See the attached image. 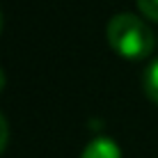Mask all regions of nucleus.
Returning a JSON list of instances; mask_svg holds the SVG:
<instances>
[{
    "label": "nucleus",
    "instance_id": "nucleus-1",
    "mask_svg": "<svg viewBox=\"0 0 158 158\" xmlns=\"http://www.w3.org/2000/svg\"><path fill=\"white\" fill-rule=\"evenodd\" d=\"M108 41L124 57L142 60L154 48V32L135 14H115L108 23Z\"/></svg>",
    "mask_w": 158,
    "mask_h": 158
},
{
    "label": "nucleus",
    "instance_id": "nucleus-2",
    "mask_svg": "<svg viewBox=\"0 0 158 158\" xmlns=\"http://www.w3.org/2000/svg\"><path fill=\"white\" fill-rule=\"evenodd\" d=\"M80 158H122V149H119V144L112 138L99 135L83 149Z\"/></svg>",
    "mask_w": 158,
    "mask_h": 158
},
{
    "label": "nucleus",
    "instance_id": "nucleus-3",
    "mask_svg": "<svg viewBox=\"0 0 158 158\" xmlns=\"http://www.w3.org/2000/svg\"><path fill=\"white\" fill-rule=\"evenodd\" d=\"M144 89L149 94V99L158 103V60L151 62L144 71Z\"/></svg>",
    "mask_w": 158,
    "mask_h": 158
},
{
    "label": "nucleus",
    "instance_id": "nucleus-4",
    "mask_svg": "<svg viewBox=\"0 0 158 158\" xmlns=\"http://www.w3.org/2000/svg\"><path fill=\"white\" fill-rule=\"evenodd\" d=\"M138 7L149 16V19L158 21V0H138Z\"/></svg>",
    "mask_w": 158,
    "mask_h": 158
},
{
    "label": "nucleus",
    "instance_id": "nucleus-5",
    "mask_svg": "<svg viewBox=\"0 0 158 158\" xmlns=\"http://www.w3.org/2000/svg\"><path fill=\"white\" fill-rule=\"evenodd\" d=\"M9 140V126H7V119L0 115V151L5 149V144H7Z\"/></svg>",
    "mask_w": 158,
    "mask_h": 158
},
{
    "label": "nucleus",
    "instance_id": "nucleus-6",
    "mask_svg": "<svg viewBox=\"0 0 158 158\" xmlns=\"http://www.w3.org/2000/svg\"><path fill=\"white\" fill-rule=\"evenodd\" d=\"M2 87H5V73H2V69H0V92H2Z\"/></svg>",
    "mask_w": 158,
    "mask_h": 158
},
{
    "label": "nucleus",
    "instance_id": "nucleus-7",
    "mask_svg": "<svg viewBox=\"0 0 158 158\" xmlns=\"http://www.w3.org/2000/svg\"><path fill=\"white\" fill-rule=\"evenodd\" d=\"M0 28H2V16H0Z\"/></svg>",
    "mask_w": 158,
    "mask_h": 158
}]
</instances>
